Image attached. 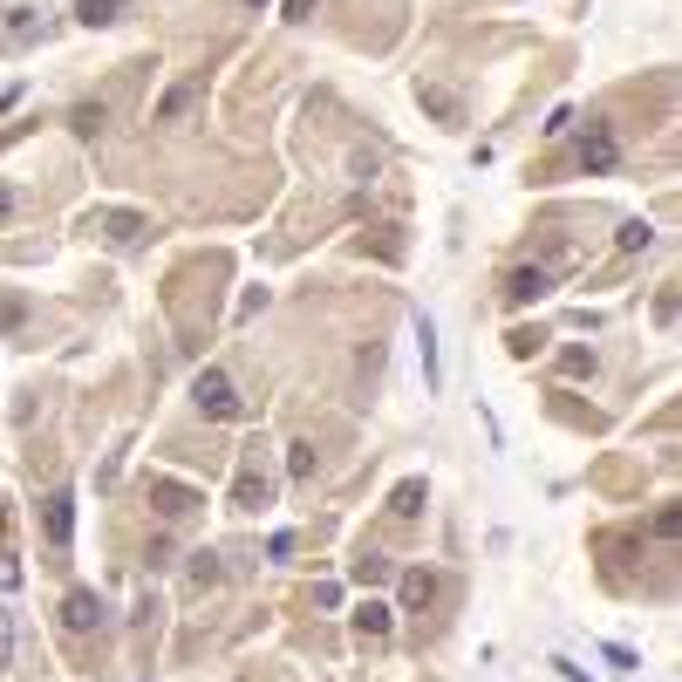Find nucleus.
<instances>
[{
  "mask_svg": "<svg viewBox=\"0 0 682 682\" xmlns=\"http://www.w3.org/2000/svg\"><path fill=\"white\" fill-rule=\"evenodd\" d=\"M546 294H553V273H546V266H512V273H505V301L512 307L546 301Z\"/></svg>",
  "mask_w": 682,
  "mask_h": 682,
  "instance_id": "6",
  "label": "nucleus"
},
{
  "mask_svg": "<svg viewBox=\"0 0 682 682\" xmlns=\"http://www.w3.org/2000/svg\"><path fill=\"white\" fill-rule=\"evenodd\" d=\"M539 130H546V137H567V130H573V110H567V103H560V110L546 116V123H539Z\"/></svg>",
  "mask_w": 682,
  "mask_h": 682,
  "instance_id": "27",
  "label": "nucleus"
},
{
  "mask_svg": "<svg viewBox=\"0 0 682 682\" xmlns=\"http://www.w3.org/2000/svg\"><path fill=\"white\" fill-rule=\"evenodd\" d=\"M266 505H273V478L260 471V457H246L232 478V512H266Z\"/></svg>",
  "mask_w": 682,
  "mask_h": 682,
  "instance_id": "4",
  "label": "nucleus"
},
{
  "mask_svg": "<svg viewBox=\"0 0 682 682\" xmlns=\"http://www.w3.org/2000/svg\"><path fill=\"white\" fill-rule=\"evenodd\" d=\"M260 307H266V287H246V294H239V321H253Z\"/></svg>",
  "mask_w": 682,
  "mask_h": 682,
  "instance_id": "28",
  "label": "nucleus"
},
{
  "mask_svg": "<svg viewBox=\"0 0 682 682\" xmlns=\"http://www.w3.org/2000/svg\"><path fill=\"white\" fill-rule=\"evenodd\" d=\"M151 498H157V512H164V519H185L191 505H198V492L178 485V478H151Z\"/></svg>",
  "mask_w": 682,
  "mask_h": 682,
  "instance_id": "8",
  "label": "nucleus"
},
{
  "mask_svg": "<svg viewBox=\"0 0 682 682\" xmlns=\"http://www.w3.org/2000/svg\"><path fill=\"white\" fill-rule=\"evenodd\" d=\"M191 403H198V417H212V423H239L246 417V403H239V389H232L226 369H205V376L191 382Z\"/></svg>",
  "mask_w": 682,
  "mask_h": 682,
  "instance_id": "1",
  "label": "nucleus"
},
{
  "mask_svg": "<svg viewBox=\"0 0 682 682\" xmlns=\"http://www.w3.org/2000/svg\"><path fill=\"white\" fill-rule=\"evenodd\" d=\"M417 103L437 116V123H457V116H464V103H457L451 89H437V82H423V89H417Z\"/></svg>",
  "mask_w": 682,
  "mask_h": 682,
  "instance_id": "10",
  "label": "nucleus"
},
{
  "mask_svg": "<svg viewBox=\"0 0 682 682\" xmlns=\"http://www.w3.org/2000/svg\"><path fill=\"white\" fill-rule=\"evenodd\" d=\"M0 28H7V41H35L41 35V14L21 0V7H7V21H0Z\"/></svg>",
  "mask_w": 682,
  "mask_h": 682,
  "instance_id": "13",
  "label": "nucleus"
},
{
  "mask_svg": "<svg viewBox=\"0 0 682 682\" xmlns=\"http://www.w3.org/2000/svg\"><path fill=\"white\" fill-rule=\"evenodd\" d=\"M287 478H294V485L314 478V444H287Z\"/></svg>",
  "mask_w": 682,
  "mask_h": 682,
  "instance_id": "18",
  "label": "nucleus"
},
{
  "mask_svg": "<svg viewBox=\"0 0 682 682\" xmlns=\"http://www.w3.org/2000/svg\"><path fill=\"white\" fill-rule=\"evenodd\" d=\"M355 580H362V587H369V580H389V560H382V553H362V560H355Z\"/></svg>",
  "mask_w": 682,
  "mask_h": 682,
  "instance_id": "21",
  "label": "nucleus"
},
{
  "mask_svg": "<svg viewBox=\"0 0 682 682\" xmlns=\"http://www.w3.org/2000/svg\"><path fill=\"white\" fill-rule=\"evenodd\" d=\"M614 246H621V253H648V246H655V226H648V219H628V226L614 232Z\"/></svg>",
  "mask_w": 682,
  "mask_h": 682,
  "instance_id": "15",
  "label": "nucleus"
},
{
  "mask_svg": "<svg viewBox=\"0 0 682 682\" xmlns=\"http://www.w3.org/2000/svg\"><path fill=\"white\" fill-rule=\"evenodd\" d=\"M41 532H48V546H69V539H76V492H48Z\"/></svg>",
  "mask_w": 682,
  "mask_h": 682,
  "instance_id": "5",
  "label": "nucleus"
},
{
  "mask_svg": "<svg viewBox=\"0 0 682 682\" xmlns=\"http://www.w3.org/2000/svg\"><path fill=\"white\" fill-rule=\"evenodd\" d=\"M423 498H430V492H423V478H403V485L389 492V512H396V519H417Z\"/></svg>",
  "mask_w": 682,
  "mask_h": 682,
  "instance_id": "11",
  "label": "nucleus"
},
{
  "mask_svg": "<svg viewBox=\"0 0 682 682\" xmlns=\"http://www.w3.org/2000/svg\"><path fill=\"white\" fill-rule=\"evenodd\" d=\"M560 369H567V376H594V348H567Z\"/></svg>",
  "mask_w": 682,
  "mask_h": 682,
  "instance_id": "23",
  "label": "nucleus"
},
{
  "mask_svg": "<svg viewBox=\"0 0 682 682\" xmlns=\"http://www.w3.org/2000/svg\"><path fill=\"white\" fill-rule=\"evenodd\" d=\"M348 621H355V635H389V628H396V607L389 601H362Z\"/></svg>",
  "mask_w": 682,
  "mask_h": 682,
  "instance_id": "9",
  "label": "nucleus"
},
{
  "mask_svg": "<svg viewBox=\"0 0 682 682\" xmlns=\"http://www.w3.org/2000/svg\"><path fill=\"white\" fill-rule=\"evenodd\" d=\"M123 7H130V0H76V14L89 21V28H103V21H116Z\"/></svg>",
  "mask_w": 682,
  "mask_h": 682,
  "instance_id": "16",
  "label": "nucleus"
},
{
  "mask_svg": "<svg viewBox=\"0 0 682 682\" xmlns=\"http://www.w3.org/2000/svg\"><path fill=\"white\" fill-rule=\"evenodd\" d=\"M417 348H423V382H437V328H430V314L417 321Z\"/></svg>",
  "mask_w": 682,
  "mask_h": 682,
  "instance_id": "17",
  "label": "nucleus"
},
{
  "mask_svg": "<svg viewBox=\"0 0 682 682\" xmlns=\"http://www.w3.org/2000/svg\"><path fill=\"white\" fill-rule=\"evenodd\" d=\"M14 587H21V560H14V553H0V594H14Z\"/></svg>",
  "mask_w": 682,
  "mask_h": 682,
  "instance_id": "26",
  "label": "nucleus"
},
{
  "mask_svg": "<svg viewBox=\"0 0 682 682\" xmlns=\"http://www.w3.org/2000/svg\"><path fill=\"white\" fill-rule=\"evenodd\" d=\"M7 662H14V607L0 601V669H7Z\"/></svg>",
  "mask_w": 682,
  "mask_h": 682,
  "instance_id": "22",
  "label": "nucleus"
},
{
  "mask_svg": "<svg viewBox=\"0 0 682 682\" xmlns=\"http://www.w3.org/2000/svg\"><path fill=\"white\" fill-rule=\"evenodd\" d=\"M430 601H437V573L410 567V573H403V607H430Z\"/></svg>",
  "mask_w": 682,
  "mask_h": 682,
  "instance_id": "12",
  "label": "nucleus"
},
{
  "mask_svg": "<svg viewBox=\"0 0 682 682\" xmlns=\"http://www.w3.org/2000/svg\"><path fill=\"white\" fill-rule=\"evenodd\" d=\"M280 14H287V21H307V14H314V0H280Z\"/></svg>",
  "mask_w": 682,
  "mask_h": 682,
  "instance_id": "29",
  "label": "nucleus"
},
{
  "mask_svg": "<svg viewBox=\"0 0 682 682\" xmlns=\"http://www.w3.org/2000/svg\"><path fill=\"white\" fill-rule=\"evenodd\" d=\"M7 219H14V191H0V226H7Z\"/></svg>",
  "mask_w": 682,
  "mask_h": 682,
  "instance_id": "30",
  "label": "nucleus"
},
{
  "mask_svg": "<svg viewBox=\"0 0 682 682\" xmlns=\"http://www.w3.org/2000/svg\"><path fill=\"white\" fill-rule=\"evenodd\" d=\"M246 7H266V0H246Z\"/></svg>",
  "mask_w": 682,
  "mask_h": 682,
  "instance_id": "31",
  "label": "nucleus"
},
{
  "mask_svg": "<svg viewBox=\"0 0 682 682\" xmlns=\"http://www.w3.org/2000/svg\"><path fill=\"white\" fill-rule=\"evenodd\" d=\"M96 621H103V601H96L89 587H76V594L62 601V628H69V635H89Z\"/></svg>",
  "mask_w": 682,
  "mask_h": 682,
  "instance_id": "7",
  "label": "nucleus"
},
{
  "mask_svg": "<svg viewBox=\"0 0 682 682\" xmlns=\"http://www.w3.org/2000/svg\"><path fill=\"white\" fill-rule=\"evenodd\" d=\"M614 164H621L614 130H607V123H587V130H580V171H587V178H607Z\"/></svg>",
  "mask_w": 682,
  "mask_h": 682,
  "instance_id": "3",
  "label": "nucleus"
},
{
  "mask_svg": "<svg viewBox=\"0 0 682 682\" xmlns=\"http://www.w3.org/2000/svg\"><path fill=\"white\" fill-rule=\"evenodd\" d=\"M198 89H205V82H178V89H171V96L157 103V123H178V116H185L191 103H198Z\"/></svg>",
  "mask_w": 682,
  "mask_h": 682,
  "instance_id": "14",
  "label": "nucleus"
},
{
  "mask_svg": "<svg viewBox=\"0 0 682 682\" xmlns=\"http://www.w3.org/2000/svg\"><path fill=\"white\" fill-rule=\"evenodd\" d=\"M28 321V301L21 294H0V328H21Z\"/></svg>",
  "mask_w": 682,
  "mask_h": 682,
  "instance_id": "24",
  "label": "nucleus"
},
{
  "mask_svg": "<svg viewBox=\"0 0 682 682\" xmlns=\"http://www.w3.org/2000/svg\"><path fill=\"white\" fill-rule=\"evenodd\" d=\"M219 553H191V587H219Z\"/></svg>",
  "mask_w": 682,
  "mask_h": 682,
  "instance_id": "19",
  "label": "nucleus"
},
{
  "mask_svg": "<svg viewBox=\"0 0 682 682\" xmlns=\"http://www.w3.org/2000/svg\"><path fill=\"white\" fill-rule=\"evenodd\" d=\"M69 130H76V137H103V103H82V110L69 116Z\"/></svg>",
  "mask_w": 682,
  "mask_h": 682,
  "instance_id": "20",
  "label": "nucleus"
},
{
  "mask_svg": "<svg viewBox=\"0 0 682 682\" xmlns=\"http://www.w3.org/2000/svg\"><path fill=\"white\" fill-rule=\"evenodd\" d=\"M89 232H103V239H110L116 253H130V246H144V232H151V219H144V212H89Z\"/></svg>",
  "mask_w": 682,
  "mask_h": 682,
  "instance_id": "2",
  "label": "nucleus"
},
{
  "mask_svg": "<svg viewBox=\"0 0 682 682\" xmlns=\"http://www.w3.org/2000/svg\"><path fill=\"white\" fill-rule=\"evenodd\" d=\"M648 532H655V539H676V532H682V512H676V505H662V512H655V526H648Z\"/></svg>",
  "mask_w": 682,
  "mask_h": 682,
  "instance_id": "25",
  "label": "nucleus"
}]
</instances>
